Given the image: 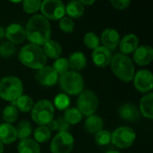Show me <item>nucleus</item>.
<instances>
[{"label": "nucleus", "mask_w": 153, "mask_h": 153, "mask_svg": "<svg viewBox=\"0 0 153 153\" xmlns=\"http://www.w3.org/2000/svg\"><path fill=\"white\" fill-rule=\"evenodd\" d=\"M24 30L26 38L30 44L39 47L43 46L50 39L51 26L48 20L42 14H35L31 16Z\"/></svg>", "instance_id": "nucleus-1"}, {"label": "nucleus", "mask_w": 153, "mask_h": 153, "mask_svg": "<svg viewBox=\"0 0 153 153\" xmlns=\"http://www.w3.org/2000/svg\"><path fill=\"white\" fill-rule=\"evenodd\" d=\"M18 57L22 65L31 69L39 70L47 64V56L43 49L33 44H28L22 47Z\"/></svg>", "instance_id": "nucleus-2"}, {"label": "nucleus", "mask_w": 153, "mask_h": 153, "mask_svg": "<svg viewBox=\"0 0 153 153\" xmlns=\"http://www.w3.org/2000/svg\"><path fill=\"white\" fill-rule=\"evenodd\" d=\"M110 65L114 74L122 82H129L134 80V65L128 56L121 53L112 56Z\"/></svg>", "instance_id": "nucleus-3"}, {"label": "nucleus", "mask_w": 153, "mask_h": 153, "mask_svg": "<svg viewBox=\"0 0 153 153\" xmlns=\"http://www.w3.org/2000/svg\"><path fill=\"white\" fill-rule=\"evenodd\" d=\"M23 86L22 81L15 76H6L0 80V98L14 102L22 95Z\"/></svg>", "instance_id": "nucleus-4"}, {"label": "nucleus", "mask_w": 153, "mask_h": 153, "mask_svg": "<svg viewBox=\"0 0 153 153\" xmlns=\"http://www.w3.org/2000/svg\"><path fill=\"white\" fill-rule=\"evenodd\" d=\"M60 88L65 93L69 95L80 94L84 87V82L82 76L74 71H68L58 78Z\"/></svg>", "instance_id": "nucleus-5"}, {"label": "nucleus", "mask_w": 153, "mask_h": 153, "mask_svg": "<svg viewBox=\"0 0 153 153\" xmlns=\"http://www.w3.org/2000/svg\"><path fill=\"white\" fill-rule=\"evenodd\" d=\"M55 107L48 100L38 101L31 109L32 120L39 126H48L54 117Z\"/></svg>", "instance_id": "nucleus-6"}, {"label": "nucleus", "mask_w": 153, "mask_h": 153, "mask_svg": "<svg viewBox=\"0 0 153 153\" xmlns=\"http://www.w3.org/2000/svg\"><path fill=\"white\" fill-rule=\"evenodd\" d=\"M99 98L91 91H83L79 94L77 99V109L86 117H90L95 113L99 107Z\"/></svg>", "instance_id": "nucleus-7"}, {"label": "nucleus", "mask_w": 153, "mask_h": 153, "mask_svg": "<svg viewBox=\"0 0 153 153\" xmlns=\"http://www.w3.org/2000/svg\"><path fill=\"white\" fill-rule=\"evenodd\" d=\"M136 139V134L134 129L128 126H121L111 134V143L120 149L131 147Z\"/></svg>", "instance_id": "nucleus-8"}, {"label": "nucleus", "mask_w": 153, "mask_h": 153, "mask_svg": "<svg viewBox=\"0 0 153 153\" xmlns=\"http://www.w3.org/2000/svg\"><path fill=\"white\" fill-rule=\"evenodd\" d=\"M40 10L42 15L50 20L57 21L65 14V5L60 0H45L41 2Z\"/></svg>", "instance_id": "nucleus-9"}, {"label": "nucleus", "mask_w": 153, "mask_h": 153, "mask_svg": "<svg viewBox=\"0 0 153 153\" xmlns=\"http://www.w3.org/2000/svg\"><path fill=\"white\" fill-rule=\"evenodd\" d=\"M74 145V139L69 132L58 133L50 143L52 153H70Z\"/></svg>", "instance_id": "nucleus-10"}, {"label": "nucleus", "mask_w": 153, "mask_h": 153, "mask_svg": "<svg viewBox=\"0 0 153 153\" xmlns=\"http://www.w3.org/2000/svg\"><path fill=\"white\" fill-rule=\"evenodd\" d=\"M134 86L137 91L143 93L149 92L153 88V75L150 70L143 69L134 76Z\"/></svg>", "instance_id": "nucleus-11"}, {"label": "nucleus", "mask_w": 153, "mask_h": 153, "mask_svg": "<svg viewBox=\"0 0 153 153\" xmlns=\"http://www.w3.org/2000/svg\"><path fill=\"white\" fill-rule=\"evenodd\" d=\"M58 76L59 75L53 69L52 66L45 65L44 67L39 69V72L37 73L36 79L41 85L46 87H51L57 82Z\"/></svg>", "instance_id": "nucleus-12"}, {"label": "nucleus", "mask_w": 153, "mask_h": 153, "mask_svg": "<svg viewBox=\"0 0 153 153\" xmlns=\"http://www.w3.org/2000/svg\"><path fill=\"white\" fill-rule=\"evenodd\" d=\"M5 38L13 44H21L26 39L24 28L18 23H12L5 29Z\"/></svg>", "instance_id": "nucleus-13"}, {"label": "nucleus", "mask_w": 153, "mask_h": 153, "mask_svg": "<svg viewBox=\"0 0 153 153\" xmlns=\"http://www.w3.org/2000/svg\"><path fill=\"white\" fill-rule=\"evenodd\" d=\"M100 40L101 41L103 45L102 47L111 51V50L116 49L117 46H119L120 35L116 30L108 28L105 30H103V32L101 33Z\"/></svg>", "instance_id": "nucleus-14"}, {"label": "nucleus", "mask_w": 153, "mask_h": 153, "mask_svg": "<svg viewBox=\"0 0 153 153\" xmlns=\"http://www.w3.org/2000/svg\"><path fill=\"white\" fill-rule=\"evenodd\" d=\"M134 62L141 65H148L152 63L153 59V49L148 45H143L138 47L133 55Z\"/></svg>", "instance_id": "nucleus-15"}, {"label": "nucleus", "mask_w": 153, "mask_h": 153, "mask_svg": "<svg viewBox=\"0 0 153 153\" xmlns=\"http://www.w3.org/2000/svg\"><path fill=\"white\" fill-rule=\"evenodd\" d=\"M112 59V54L111 51L107 49L106 48L100 46L97 48H95L92 52V61L94 65L98 67H107L108 65H110Z\"/></svg>", "instance_id": "nucleus-16"}, {"label": "nucleus", "mask_w": 153, "mask_h": 153, "mask_svg": "<svg viewBox=\"0 0 153 153\" xmlns=\"http://www.w3.org/2000/svg\"><path fill=\"white\" fill-rule=\"evenodd\" d=\"M139 47V39L134 33H129L126 35L119 42V49L121 54L126 55L134 53L135 49Z\"/></svg>", "instance_id": "nucleus-17"}, {"label": "nucleus", "mask_w": 153, "mask_h": 153, "mask_svg": "<svg viewBox=\"0 0 153 153\" xmlns=\"http://www.w3.org/2000/svg\"><path fill=\"white\" fill-rule=\"evenodd\" d=\"M118 113L122 119L129 121V122L136 121L140 117V112L137 107L130 103L122 105L118 109Z\"/></svg>", "instance_id": "nucleus-18"}, {"label": "nucleus", "mask_w": 153, "mask_h": 153, "mask_svg": "<svg viewBox=\"0 0 153 153\" xmlns=\"http://www.w3.org/2000/svg\"><path fill=\"white\" fill-rule=\"evenodd\" d=\"M17 139L16 129L13 125L2 124L0 125V142L4 144H10Z\"/></svg>", "instance_id": "nucleus-19"}, {"label": "nucleus", "mask_w": 153, "mask_h": 153, "mask_svg": "<svg viewBox=\"0 0 153 153\" xmlns=\"http://www.w3.org/2000/svg\"><path fill=\"white\" fill-rule=\"evenodd\" d=\"M43 51L47 57H49L51 59H57L60 57L62 54V47L61 45L53 39L48 40L43 45Z\"/></svg>", "instance_id": "nucleus-20"}, {"label": "nucleus", "mask_w": 153, "mask_h": 153, "mask_svg": "<svg viewBox=\"0 0 153 153\" xmlns=\"http://www.w3.org/2000/svg\"><path fill=\"white\" fill-rule=\"evenodd\" d=\"M104 126V122L103 119L96 115H91L87 117L85 124H84V128L86 132L90 134H97L98 132L103 130Z\"/></svg>", "instance_id": "nucleus-21"}, {"label": "nucleus", "mask_w": 153, "mask_h": 153, "mask_svg": "<svg viewBox=\"0 0 153 153\" xmlns=\"http://www.w3.org/2000/svg\"><path fill=\"white\" fill-rule=\"evenodd\" d=\"M140 110L143 117L153 118V93L150 92L145 95L140 101Z\"/></svg>", "instance_id": "nucleus-22"}, {"label": "nucleus", "mask_w": 153, "mask_h": 153, "mask_svg": "<svg viewBox=\"0 0 153 153\" xmlns=\"http://www.w3.org/2000/svg\"><path fill=\"white\" fill-rule=\"evenodd\" d=\"M69 66L74 71H81L82 70L87 64L86 56L82 52H74L73 53L68 59Z\"/></svg>", "instance_id": "nucleus-23"}, {"label": "nucleus", "mask_w": 153, "mask_h": 153, "mask_svg": "<svg viewBox=\"0 0 153 153\" xmlns=\"http://www.w3.org/2000/svg\"><path fill=\"white\" fill-rule=\"evenodd\" d=\"M19 153H40V147L37 142L32 139L22 140L18 145Z\"/></svg>", "instance_id": "nucleus-24"}, {"label": "nucleus", "mask_w": 153, "mask_h": 153, "mask_svg": "<svg viewBox=\"0 0 153 153\" xmlns=\"http://www.w3.org/2000/svg\"><path fill=\"white\" fill-rule=\"evenodd\" d=\"M65 13L71 19L79 18L84 13V6L81 4L80 1H71L65 6Z\"/></svg>", "instance_id": "nucleus-25"}, {"label": "nucleus", "mask_w": 153, "mask_h": 153, "mask_svg": "<svg viewBox=\"0 0 153 153\" xmlns=\"http://www.w3.org/2000/svg\"><path fill=\"white\" fill-rule=\"evenodd\" d=\"M13 105H14L18 110L22 111V112H29L30 110L32 109L33 108V100L28 96V95H22L20 98H18L14 102L11 103Z\"/></svg>", "instance_id": "nucleus-26"}, {"label": "nucleus", "mask_w": 153, "mask_h": 153, "mask_svg": "<svg viewBox=\"0 0 153 153\" xmlns=\"http://www.w3.org/2000/svg\"><path fill=\"white\" fill-rule=\"evenodd\" d=\"M18 117H19V110L13 104L6 106L3 110V120L5 122V124L12 125L18 119Z\"/></svg>", "instance_id": "nucleus-27"}, {"label": "nucleus", "mask_w": 153, "mask_h": 153, "mask_svg": "<svg viewBox=\"0 0 153 153\" xmlns=\"http://www.w3.org/2000/svg\"><path fill=\"white\" fill-rule=\"evenodd\" d=\"M70 126L71 125H77L81 122L82 118V113L76 108H69L65 109V116L63 117Z\"/></svg>", "instance_id": "nucleus-28"}, {"label": "nucleus", "mask_w": 153, "mask_h": 153, "mask_svg": "<svg viewBox=\"0 0 153 153\" xmlns=\"http://www.w3.org/2000/svg\"><path fill=\"white\" fill-rule=\"evenodd\" d=\"M51 137V131L46 126H39L34 131L35 142L38 143H44L48 142Z\"/></svg>", "instance_id": "nucleus-29"}, {"label": "nucleus", "mask_w": 153, "mask_h": 153, "mask_svg": "<svg viewBox=\"0 0 153 153\" xmlns=\"http://www.w3.org/2000/svg\"><path fill=\"white\" fill-rule=\"evenodd\" d=\"M15 129H16L17 138H19L21 141L24 139H28L32 132L31 125L28 121H21Z\"/></svg>", "instance_id": "nucleus-30"}, {"label": "nucleus", "mask_w": 153, "mask_h": 153, "mask_svg": "<svg viewBox=\"0 0 153 153\" xmlns=\"http://www.w3.org/2000/svg\"><path fill=\"white\" fill-rule=\"evenodd\" d=\"M83 42L88 48L94 50L95 48L100 47V38L98 37V35L95 34L94 32H88L84 35Z\"/></svg>", "instance_id": "nucleus-31"}, {"label": "nucleus", "mask_w": 153, "mask_h": 153, "mask_svg": "<svg viewBox=\"0 0 153 153\" xmlns=\"http://www.w3.org/2000/svg\"><path fill=\"white\" fill-rule=\"evenodd\" d=\"M52 67L57 73L58 75H62L63 74L68 72V69L70 67L68 59H66L65 57H59V58L56 59Z\"/></svg>", "instance_id": "nucleus-32"}, {"label": "nucleus", "mask_w": 153, "mask_h": 153, "mask_svg": "<svg viewBox=\"0 0 153 153\" xmlns=\"http://www.w3.org/2000/svg\"><path fill=\"white\" fill-rule=\"evenodd\" d=\"M40 0H25L22 2V9L27 13H35L40 9Z\"/></svg>", "instance_id": "nucleus-33"}, {"label": "nucleus", "mask_w": 153, "mask_h": 153, "mask_svg": "<svg viewBox=\"0 0 153 153\" xmlns=\"http://www.w3.org/2000/svg\"><path fill=\"white\" fill-rule=\"evenodd\" d=\"M54 104L55 107L57 108V109L65 110L70 105V98L65 93H60L56 96L54 100Z\"/></svg>", "instance_id": "nucleus-34"}, {"label": "nucleus", "mask_w": 153, "mask_h": 153, "mask_svg": "<svg viewBox=\"0 0 153 153\" xmlns=\"http://www.w3.org/2000/svg\"><path fill=\"white\" fill-rule=\"evenodd\" d=\"M95 142L100 146H106L111 143V134L108 131L101 130L95 135Z\"/></svg>", "instance_id": "nucleus-35"}, {"label": "nucleus", "mask_w": 153, "mask_h": 153, "mask_svg": "<svg viewBox=\"0 0 153 153\" xmlns=\"http://www.w3.org/2000/svg\"><path fill=\"white\" fill-rule=\"evenodd\" d=\"M15 46L14 44L9 42V41H5L2 44H0V56L4 57V58H8L10 56H12L14 53H15Z\"/></svg>", "instance_id": "nucleus-36"}, {"label": "nucleus", "mask_w": 153, "mask_h": 153, "mask_svg": "<svg viewBox=\"0 0 153 153\" xmlns=\"http://www.w3.org/2000/svg\"><path fill=\"white\" fill-rule=\"evenodd\" d=\"M59 28L61 29V30H63L64 32L66 33H70L73 32L74 30V21L68 17V16H64L63 18L60 19L59 22Z\"/></svg>", "instance_id": "nucleus-37"}, {"label": "nucleus", "mask_w": 153, "mask_h": 153, "mask_svg": "<svg viewBox=\"0 0 153 153\" xmlns=\"http://www.w3.org/2000/svg\"><path fill=\"white\" fill-rule=\"evenodd\" d=\"M56 131H58V133L68 132V130L70 128V125L63 117L57 118L56 120Z\"/></svg>", "instance_id": "nucleus-38"}, {"label": "nucleus", "mask_w": 153, "mask_h": 153, "mask_svg": "<svg viewBox=\"0 0 153 153\" xmlns=\"http://www.w3.org/2000/svg\"><path fill=\"white\" fill-rule=\"evenodd\" d=\"M110 4L116 9L124 10L129 6L131 2H130V0H112V1H110Z\"/></svg>", "instance_id": "nucleus-39"}, {"label": "nucleus", "mask_w": 153, "mask_h": 153, "mask_svg": "<svg viewBox=\"0 0 153 153\" xmlns=\"http://www.w3.org/2000/svg\"><path fill=\"white\" fill-rule=\"evenodd\" d=\"M80 2H81V4H82L83 6H84L85 4H86V5H91L92 4H94V3H95V1H94V0H91V1H84V0H81Z\"/></svg>", "instance_id": "nucleus-40"}, {"label": "nucleus", "mask_w": 153, "mask_h": 153, "mask_svg": "<svg viewBox=\"0 0 153 153\" xmlns=\"http://www.w3.org/2000/svg\"><path fill=\"white\" fill-rule=\"evenodd\" d=\"M5 37V29L0 26V39Z\"/></svg>", "instance_id": "nucleus-41"}, {"label": "nucleus", "mask_w": 153, "mask_h": 153, "mask_svg": "<svg viewBox=\"0 0 153 153\" xmlns=\"http://www.w3.org/2000/svg\"><path fill=\"white\" fill-rule=\"evenodd\" d=\"M4 152V144L0 142V153Z\"/></svg>", "instance_id": "nucleus-42"}, {"label": "nucleus", "mask_w": 153, "mask_h": 153, "mask_svg": "<svg viewBox=\"0 0 153 153\" xmlns=\"http://www.w3.org/2000/svg\"><path fill=\"white\" fill-rule=\"evenodd\" d=\"M106 153H120L118 152H115V151H110V152H108Z\"/></svg>", "instance_id": "nucleus-43"}]
</instances>
